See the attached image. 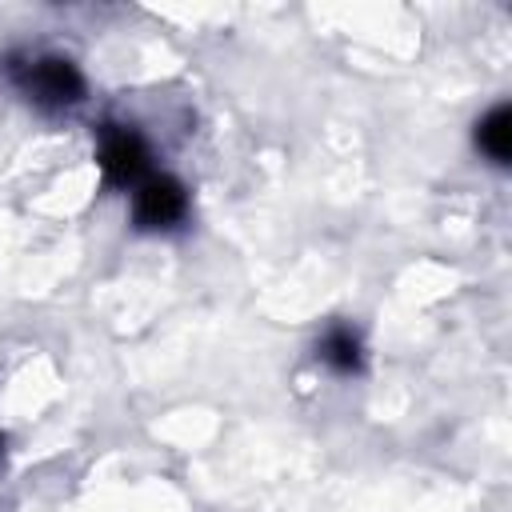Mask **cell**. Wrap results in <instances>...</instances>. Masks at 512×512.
I'll return each instance as SVG.
<instances>
[{"label": "cell", "mask_w": 512, "mask_h": 512, "mask_svg": "<svg viewBox=\"0 0 512 512\" xmlns=\"http://www.w3.org/2000/svg\"><path fill=\"white\" fill-rule=\"evenodd\" d=\"M188 216V188L176 176H148L132 188V224L140 232H168Z\"/></svg>", "instance_id": "cell-3"}, {"label": "cell", "mask_w": 512, "mask_h": 512, "mask_svg": "<svg viewBox=\"0 0 512 512\" xmlns=\"http://www.w3.org/2000/svg\"><path fill=\"white\" fill-rule=\"evenodd\" d=\"M476 148L492 164H508V156H512V108L508 104H496L488 116H480V124H476Z\"/></svg>", "instance_id": "cell-5"}, {"label": "cell", "mask_w": 512, "mask_h": 512, "mask_svg": "<svg viewBox=\"0 0 512 512\" xmlns=\"http://www.w3.org/2000/svg\"><path fill=\"white\" fill-rule=\"evenodd\" d=\"M316 360L336 372V376H356L364 368V348H360V336L348 328V324H332L320 344H316Z\"/></svg>", "instance_id": "cell-4"}, {"label": "cell", "mask_w": 512, "mask_h": 512, "mask_svg": "<svg viewBox=\"0 0 512 512\" xmlns=\"http://www.w3.org/2000/svg\"><path fill=\"white\" fill-rule=\"evenodd\" d=\"M12 84L28 104L40 112H64L84 100V76L68 56L36 52V56H16L12 60Z\"/></svg>", "instance_id": "cell-1"}, {"label": "cell", "mask_w": 512, "mask_h": 512, "mask_svg": "<svg viewBox=\"0 0 512 512\" xmlns=\"http://www.w3.org/2000/svg\"><path fill=\"white\" fill-rule=\"evenodd\" d=\"M96 164L104 172V184L112 188H136L140 180H148V164L152 152L144 144V136L128 124H100L96 132Z\"/></svg>", "instance_id": "cell-2"}]
</instances>
